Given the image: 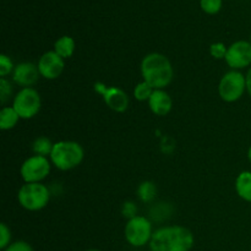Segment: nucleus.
<instances>
[{
  "instance_id": "obj_27",
  "label": "nucleus",
  "mask_w": 251,
  "mask_h": 251,
  "mask_svg": "<svg viewBox=\"0 0 251 251\" xmlns=\"http://www.w3.org/2000/svg\"><path fill=\"white\" fill-rule=\"evenodd\" d=\"M248 158H249V161L251 162V146H250L249 151H248Z\"/></svg>"
},
{
  "instance_id": "obj_17",
  "label": "nucleus",
  "mask_w": 251,
  "mask_h": 251,
  "mask_svg": "<svg viewBox=\"0 0 251 251\" xmlns=\"http://www.w3.org/2000/svg\"><path fill=\"white\" fill-rule=\"evenodd\" d=\"M54 144H51V141L47 137H38V139L34 140L33 145H32V150L38 156H50V152L53 150Z\"/></svg>"
},
{
  "instance_id": "obj_12",
  "label": "nucleus",
  "mask_w": 251,
  "mask_h": 251,
  "mask_svg": "<svg viewBox=\"0 0 251 251\" xmlns=\"http://www.w3.org/2000/svg\"><path fill=\"white\" fill-rule=\"evenodd\" d=\"M39 74L38 66L33 63H20L15 66L14 73H12V80L21 87H31L32 85L38 81Z\"/></svg>"
},
{
  "instance_id": "obj_26",
  "label": "nucleus",
  "mask_w": 251,
  "mask_h": 251,
  "mask_svg": "<svg viewBox=\"0 0 251 251\" xmlns=\"http://www.w3.org/2000/svg\"><path fill=\"white\" fill-rule=\"evenodd\" d=\"M245 77H247V91L251 97V68L249 69V71H248V74Z\"/></svg>"
},
{
  "instance_id": "obj_20",
  "label": "nucleus",
  "mask_w": 251,
  "mask_h": 251,
  "mask_svg": "<svg viewBox=\"0 0 251 251\" xmlns=\"http://www.w3.org/2000/svg\"><path fill=\"white\" fill-rule=\"evenodd\" d=\"M200 6L206 14L215 15L222 7V0H200Z\"/></svg>"
},
{
  "instance_id": "obj_24",
  "label": "nucleus",
  "mask_w": 251,
  "mask_h": 251,
  "mask_svg": "<svg viewBox=\"0 0 251 251\" xmlns=\"http://www.w3.org/2000/svg\"><path fill=\"white\" fill-rule=\"evenodd\" d=\"M11 92H12L11 83H10L5 77L0 78V100H1L2 104H4V103L7 100V98L11 96Z\"/></svg>"
},
{
  "instance_id": "obj_3",
  "label": "nucleus",
  "mask_w": 251,
  "mask_h": 251,
  "mask_svg": "<svg viewBox=\"0 0 251 251\" xmlns=\"http://www.w3.org/2000/svg\"><path fill=\"white\" fill-rule=\"evenodd\" d=\"M85 152L82 146L75 141L55 142L50 152V162L60 171H70L80 166Z\"/></svg>"
},
{
  "instance_id": "obj_18",
  "label": "nucleus",
  "mask_w": 251,
  "mask_h": 251,
  "mask_svg": "<svg viewBox=\"0 0 251 251\" xmlns=\"http://www.w3.org/2000/svg\"><path fill=\"white\" fill-rule=\"evenodd\" d=\"M154 88L151 85L146 82V81H142V82L137 83L134 88V97L136 98L140 102H144V100H149L151 95L153 93Z\"/></svg>"
},
{
  "instance_id": "obj_9",
  "label": "nucleus",
  "mask_w": 251,
  "mask_h": 251,
  "mask_svg": "<svg viewBox=\"0 0 251 251\" xmlns=\"http://www.w3.org/2000/svg\"><path fill=\"white\" fill-rule=\"evenodd\" d=\"M226 63L232 70H240L251 65V43L247 41H237L228 47L225 58Z\"/></svg>"
},
{
  "instance_id": "obj_10",
  "label": "nucleus",
  "mask_w": 251,
  "mask_h": 251,
  "mask_svg": "<svg viewBox=\"0 0 251 251\" xmlns=\"http://www.w3.org/2000/svg\"><path fill=\"white\" fill-rule=\"evenodd\" d=\"M96 92L100 93L103 96L105 104L110 108L112 110L118 113H123L129 107V97L126 93L120 88L110 86L107 87L103 83L98 82L95 85Z\"/></svg>"
},
{
  "instance_id": "obj_13",
  "label": "nucleus",
  "mask_w": 251,
  "mask_h": 251,
  "mask_svg": "<svg viewBox=\"0 0 251 251\" xmlns=\"http://www.w3.org/2000/svg\"><path fill=\"white\" fill-rule=\"evenodd\" d=\"M149 107L153 114L164 117L172 110L173 102H172L171 96L164 90H154L149 100Z\"/></svg>"
},
{
  "instance_id": "obj_15",
  "label": "nucleus",
  "mask_w": 251,
  "mask_h": 251,
  "mask_svg": "<svg viewBox=\"0 0 251 251\" xmlns=\"http://www.w3.org/2000/svg\"><path fill=\"white\" fill-rule=\"evenodd\" d=\"M54 51L63 59L71 58L75 51V41L70 36H63L54 43Z\"/></svg>"
},
{
  "instance_id": "obj_7",
  "label": "nucleus",
  "mask_w": 251,
  "mask_h": 251,
  "mask_svg": "<svg viewBox=\"0 0 251 251\" xmlns=\"http://www.w3.org/2000/svg\"><path fill=\"white\" fill-rule=\"evenodd\" d=\"M124 234L125 239L130 245L136 248L144 247L147 243L151 242L152 234H153L151 222L146 217L135 216L127 221Z\"/></svg>"
},
{
  "instance_id": "obj_19",
  "label": "nucleus",
  "mask_w": 251,
  "mask_h": 251,
  "mask_svg": "<svg viewBox=\"0 0 251 251\" xmlns=\"http://www.w3.org/2000/svg\"><path fill=\"white\" fill-rule=\"evenodd\" d=\"M137 193H139L140 199H141L142 201H145V202H147V201H151L152 199L154 198L156 186H154V184L151 183V181H145V183H142L141 185H140Z\"/></svg>"
},
{
  "instance_id": "obj_8",
  "label": "nucleus",
  "mask_w": 251,
  "mask_h": 251,
  "mask_svg": "<svg viewBox=\"0 0 251 251\" xmlns=\"http://www.w3.org/2000/svg\"><path fill=\"white\" fill-rule=\"evenodd\" d=\"M50 166L51 162L47 157L34 154L22 163L20 174L25 183H41L50 173Z\"/></svg>"
},
{
  "instance_id": "obj_2",
  "label": "nucleus",
  "mask_w": 251,
  "mask_h": 251,
  "mask_svg": "<svg viewBox=\"0 0 251 251\" xmlns=\"http://www.w3.org/2000/svg\"><path fill=\"white\" fill-rule=\"evenodd\" d=\"M141 74L144 81L154 90H163L173 80V66L169 59L161 53H150L142 59Z\"/></svg>"
},
{
  "instance_id": "obj_14",
  "label": "nucleus",
  "mask_w": 251,
  "mask_h": 251,
  "mask_svg": "<svg viewBox=\"0 0 251 251\" xmlns=\"http://www.w3.org/2000/svg\"><path fill=\"white\" fill-rule=\"evenodd\" d=\"M235 191L243 200L251 203V172H242L235 179Z\"/></svg>"
},
{
  "instance_id": "obj_28",
  "label": "nucleus",
  "mask_w": 251,
  "mask_h": 251,
  "mask_svg": "<svg viewBox=\"0 0 251 251\" xmlns=\"http://www.w3.org/2000/svg\"><path fill=\"white\" fill-rule=\"evenodd\" d=\"M87 251H100V250H96V249H92V250H87Z\"/></svg>"
},
{
  "instance_id": "obj_4",
  "label": "nucleus",
  "mask_w": 251,
  "mask_h": 251,
  "mask_svg": "<svg viewBox=\"0 0 251 251\" xmlns=\"http://www.w3.org/2000/svg\"><path fill=\"white\" fill-rule=\"evenodd\" d=\"M50 199L49 189L42 183H25L17 193L20 205L27 211H39L46 207Z\"/></svg>"
},
{
  "instance_id": "obj_6",
  "label": "nucleus",
  "mask_w": 251,
  "mask_h": 251,
  "mask_svg": "<svg viewBox=\"0 0 251 251\" xmlns=\"http://www.w3.org/2000/svg\"><path fill=\"white\" fill-rule=\"evenodd\" d=\"M41 96L32 87H25L16 93L11 107L16 110L21 119H31L41 110Z\"/></svg>"
},
{
  "instance_id": "obj_11",
  "label": "nucleus",
  "mask_w": 251,
  "mask_h": 251,
  "mask_svg": "<svg viewBox=\"0 0 251 251\" xmlns=\"http://www.w3.org/2000/svg\"><path fill=\"white\" fill-rule=\"evenodd\" d=\"M37 66H38L42 77L47 80H55L63 73L65 63L59 54H56L54 50H49L39 58Z\"/></svg>"
},
{
  "instance_id": "obj_23",
  "label": "nucleus",
  "mask_w": 251,
  "mask_h": 251,
  "mask_svg": "<svg viewBox=\"0 0 251 251\" xmlns=\"http://www.w3.org/2000/svg\"><path fill=\"white\" fill-rule=\"evenodd\" d=\"M228 48L222 43V42H218V43L211 44L210 47V53L211 55L215 59H225L226 54H227Z\"/></svg>"
},
{
  "instance_id": "obj_21",
  "label": "nucleus",
  "mask_w": 251,
  "mask_h": 251,
  "mask_svg": "<svg viewBox=\"0 0 251 251\" xmlns=\"http://www.w3.org/2000/svg\"><path fill=\"white\" fill-rule=\"evenodd\" d=\"M14 64L12 60L5 54L0 55V76L1 77H6L10 73H14Z\"/></svg>"
},
{
  "instance_id": "obj_22",
  "label": "nucleus",
  "mask_w": 251,
  "mask_h": 251,
  "mask_svg": "<svg viewBox=\"0 0 251 251\" xmlns=\"http://www.w3.org/2000/svg\"><path fill=\"white\" fill-rule=\"evenodd\" d=\"M11 239V232L5 223L0 225V249L5 250L10 245Z\"/></svg>"
},
{
  "instance_id": "obj_16",
  "label": "nucleus",
  "mask_w": 251,
  "mask_h": 251,
  "mask_svg": "<svg viewBox=\"0 0 251 251\" xmlns=\"http://www.w3.org/2000/svg\"><path fill=\"white\" fill-rule=\"evenodd\" d=\"M21 118L12 107H4L0 110V129L2 131L12 129Z\"/></svg>"
},
{
  "instance_id": "obj_29",
  "label": "nucleus",
  "mask_w": 251,
  "mask_h": 251,
  "mask_svg": "<svg viewBox=\"0 0 251 251\" xmlns=\"http://www.w3.org/2000/svg\"><path fill=\"white\" fill-rule=\"evenodd\" d=\"M250 43H251V37H250Z\"/></svg>"
},
{
  "instance_id": "obj_25",
  "label": "nucleus",
  "mask_w": 251,
  "mask_h": 251,
  "mask_svg": "<svg viewBox=\"0 0 251 251\" xmlns=\"http://www.w3.org/2000/svg\"><path fill=\"white\" fill-rule=\"evenodd\" d=\"M4 251H33V249H32L28 243L20 240V242H15L10 244Z\"/></svg>"
},
{
  "instance_id": "obj_1",
  "label": "nucleus",
  "mask_w": 251,
  "mask_h": 251,
  "mask_svg": "<svg viewBox=\"0 0 251 251\" xmlns=\"http://www.w3.org/2000/svg\"><path fill=\"white\" fill-rule=\"evenodd\" d=\"M194 245V235L183 226H167L152 234L151 251H189Z\"/></svg>"
},
{
  "instance_id": "obj_5",
  "label": "nucleus",
  "mask_w": 251,
  "mask_h": 251,
  "mask_svg": "<svg viewBox=\"0 0 251 251\" xmlns=\"http://www.w3.org/2000/svg\"><path fill=\"white\" fill-rule=\"evenodd\" d=\"M247 90V77L238 70H230L223 75L218 85V93L225 102L233 103L243 97Z\"/></svg>"
}]
</instances>
